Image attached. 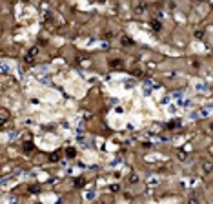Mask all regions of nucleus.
Returning a JSON list of instances; mask_svg holds the SVG:
<instances>
[{"label":"nucleus","mask_w":213,"mask_h":204,"mask_svg":"<svg viewBox=\"0 0 213 204\" xmlns=\"http://www.w3.org/2000/svg\"><path fill=\"white\" fill-rule=\"evenodd\" d=\"M98 2H100V4H104V2H108V0H98Z\"/></svg>","instance_id":"2eb2a0df"},{"label":"nucleus","mask_w":213,"mask_h":204,"mask_svg":"<svg viewBox=\"0 0 213 204\" xmlns=\"http://www.w3.org/2000/svg\"><path fill=\"white\" fill-rule=\"evenodd\" d=\"M66 153H68V157H75V153H77V151H75L73 148H69V149H68Z\"/></svg>","instance_id":"9b49d317"},{"label":"nucleus","mask_w":213,"mask_h":204,"mask_svg":"<svg viewBox=\"0 0 213 204\" xmlns=\"http://www.w3.org/2000/svg\"><path fill=\"white\" fill-rule=\"evenodd\" d=\"M138 181H140V179H138V175H135V173H133V175L129 177V184H137Z\"/></svg>","instance_id":"9d476101"},{"label":"nucleus","mask_w":213,"mask_h":204,"mask_svg":"<svg viewBox=\"0 0 213 204\" xmlns=\"http://www.w3.org/2000/svg\"><path fill=\"white\" fill-rule=\"evenodd\" d=\"M210 131H213V122H211V124H210Z\"/></svg>","instance_id":"4468645a"},{"label":"nucleus","mask_w":213,"mask_h":204,"mask_svg":"<svg viewBox=\"0 0 213 204\" xmlns=\"http://www.w3.org/2000/svg\"><path fill=\"white\" fill-rule=\"evenodd\" d=\"M24 151H26V153H31V151H33V144L26 142V144H24Z\"/></svg>","instance_id":"1a4fd4ad"},{"label":"nucleus","mask_w":213,"mask_h":204,"mask_svg":"<svg viewBox=\"0 0 213 204\" xmlns=\"http://www.w3.org/2000/svg\"><path fill=\"white\" fill-rule=\"evenodd\" d=\"M37 55H39V47L35 46V47H31V49L27 51V55H26V60H31V59H33V57H37Z\"/></svg>","instance_id":"f03ea898"},{"label":"nucleus","mask_w":213,"mask_h":204,"mask_svg":"<svg viewBox=\"0 0 213 204\" xmlns=\"http://www.w3.org/2000/svg\"><path fill=\"white\" fill-rule=\"evenodd\" d=\"M188 204H202V201H200V197H199L197 193H191V195L188 197Z\"/></svg>","instance_id":"f257e3e1"},{"label":"nucleus","mask_w":213,"mask_h":204,"mask_svg":"<svg viewBox=\"0 0 213 204\" xmlns=\"http://www.w3.org/2000/svg\"><path fill=\"white\" fill-rule=\"evenodd\" d=\"M195 39H204V29H195Z\"/></svg>","instance_id":"6e6552de"},{"label":"nucleus","mask_w":213,"mask_h":204,"mask_svg":"<svg viewBox=\"0 0 213 204\" xmlns=\"http://www.w3.org/2000/svg\"><path fill=\"white\" fill-rule=\"evenodd\" d=\"M151 27H153V31H160V29H162V24L158 20H151Z\"/></svg>","instance_id":"423d86ee"},{"label":"nucleus","mask_w":213,"mask_h":204,"mask_svg":"<svg viewBox=\"0 0 213 204\" xmlns=\"http://www.w3.org/2000/svg\"><path fill=\"white\" fill-rule=\"evenodd\" d=\"M7 119H9V113H7V109H2V126L7 122Z\"/></svg>","instance_id":"0eeeda50"},{"label":"nucleus","mask_w":213,"mask_h":204,"mask_svg":"<svg viewBox=\"0 0 213 204\" xmlns=\"http://www.w3.org/2000/svg\"><path fill=\"white\" fill-rule=\"evenodd\" d=\"M197 2H204V0H197Z\"/></svg>","instance_id":"dca6fc26"},{"label":"nucleus","mask_w":213,"mask_h":204,"mask_svg":"<svg viewBox=\"0 0 213 204\" xmlns=\"http://www.w3.org/2000/svg\"><path fill=\"white\" fill-rule=\"evenodd\" d=\"M178 159H180V161H184V159H186V153H182V151H180V153H178Z\"/></svg>","instance_id":"ddd939ff"},{"label":"nucleus","mask_w":213,"mask_h":204,"mask_svg":"<svg viewBox=\"0 0 213 204\" xmlns=\"http://www.w3.org/2000/svg\"><path fill=\"white\" fill-rule=\"evenodd\" d=\"M202 171L208 175V173H211L213 171V164L210 162V161H206V162H202Z\"/></svg>","instance_id":"7ed1b4c3"},{"label":"nucleus","mask_w":213,"mask_h":204,"mask_svg":"<svg viewBox=\"0 0 213 204\" xmlns=\"http://www.w3.org/2000/svg\"><path fill=\"white\" fill-rule=\"evenodd\" d=\"M109 66H111V67H122V60H120V59H111V60H109Z\"/></svg>","instance_id":"20e7f679"},{"label":"nucleus","mask_w":213,"mask_h":204,"mask_svg":"<svg viewBox=\"0 0 213 204\" xmlns=\"http://www.w3.org/2000/svg\"><path fill=\"white\" fill-rule=\"evenodd\" d=\"M120 42H122V46H124V47L133 46V40H131V39H128V37H122V39H120Z\"/></svg>","instance_id":"39448f33"},{"label":"nucleus","mask_w":213,"mask_h":204,"mask_svg":"<svg viewBox=\"0 0 213 204\" xmlns=\"http://www.w3.org/2000/svg\"><path fill=\"white\" fill-rule=\"evenodd\" d=\"M109 190H111V191H118V190H120V186H118V184H113V186H111V188H109Z\"/></svg>","instance_id":"f8f14e48"}]
</instances>
